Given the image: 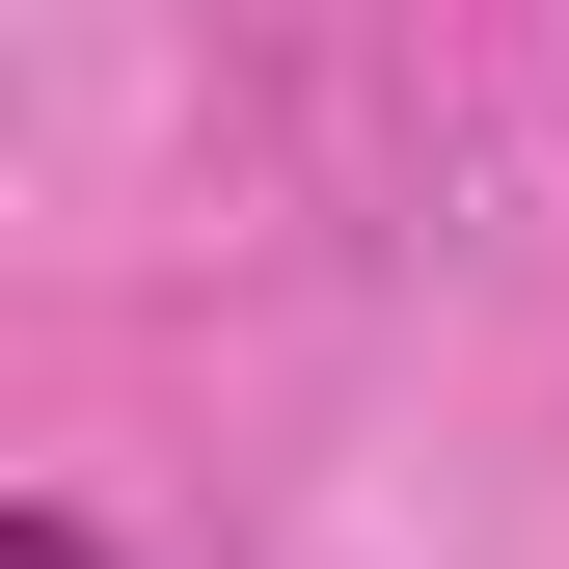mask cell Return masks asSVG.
<instances>
[]
</instances>
